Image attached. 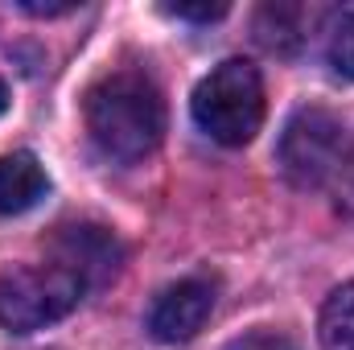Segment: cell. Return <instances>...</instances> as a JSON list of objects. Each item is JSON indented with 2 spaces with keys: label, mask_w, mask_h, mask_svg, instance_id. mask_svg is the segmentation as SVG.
Instances as JSON below:
<instances>
[{
  "label": "cell",
  "mask_w": 354,
  "mask_h": 350,
  "mask_svg": "<svg viewBox=\"0 0 354 350\" xmlns=\"http://www.w3.org/2000/svg\"><path fill=\"white\" fill-rule=\"evenodd\" d=\"M83 120L99 153L120 165L145 161L165 140V99L140 71H115L99 79L83 99Z\"/></svg>",
  "instance_id": "obj_1"
},
{
  "label": "cell",
  "mask_w": 354,
  "mask_h": 350,
  "mask_svg": "<svg viewBox=\"0 0 354 350\" xmlns=\"http://www.w3.org/2000/svg\"><path fill=\"white\" fill-rule=\"evenodd\" d=\"M189 111H194V124L210 140H218L227 149L248 145L264 124V79H260V71L248 58L218 62L194 87Z\"/></svg>",
  "instance_id": "obj_2"
},
{
  "label": "cell",
  "mask_w": 354,
  "mask_h": 350,
  "mask_svg": "<svg viewBox=\"0 0 354 350\" xmlns=\"http://www.w3.org/2000/svg\"><path fill=\"white\" fill-rule=\"evenodd\" d=\"M87 284L58 264H17L0 272V326L12 334H33L62 322Z\"/></svg>",
  "instance_id": "obj_3"
},
{
  "label": "cell",
  "mask_w": 354,
  "mask_h": 350,
  "mask_svg": "<svg viewBox=\"0 0 354 350\" xmlns=\"http://www.w3.org/2000/svg\"><path fill=\"white\" fill-rule=\"evenodd\" d=\"M342 149H346L342 120L326 107H301V111H292V120L280 132L276 161L292 185L309 190V185H322L326 177L338 174Z\"/></svg>",
  "instance_id": "obj_4"
},
{
  "label": "cell",
  "mask_w": 354,
  "mask_h": 350,
  "mask_svg": "<svg viewBox=\"0 0 354 350\" xmlns=\"http://www.w3.org/2000/svg\"><path fill=\"white\" fill-rule=\"evenodd\" d=\"M210 309H214V280L185 276L169 288H161V297L149 309V330L161 342H189L206 326Z\"/></svg>",
  "instance_id": "obj_5"
},
{
  "label": "cell",
  "mask_w": 354,
  "mask_h": 350,
  "mask_svg": "<svg viewBox=\"0 0 354 350\" xmlns=\"http://www.w3.org/2000/svg\"><path fill=\"white\" fill-rule=\"evenodd\" d=\"M54 252H58V268L75 272L83 284H95V280H107L115 276L120 268V243L111 231L103 227H62V235L54 239Z\"/></svg>",
  "instance_id": "obj_6"
},
{
  "label": "cell",
  "mask_w": 354,
  "mask_h": 350,
  "mask_svg": "<svg viewBox=\"0 0 354 350\" xmlns=\"http://www.w3.org/2000/svg\"><path fill=\"white\" fill-rule=\"evenodd\" d=\"M50 190V177L33 153H8L0 157V214H25L33 210Z\"/></svg>",
  "instance_id": "obj_7"
},
{
  "label": "cell",
  "mask_w": 354,
  "mask_h": 350,
  "mask_svg": "<svg viewBox=\"0 0 354 350\" xmlns=\"http://www.w3.org/2000/svg\"><path fill=\"white\" fill-rule=\"evenodd\" d=\"M317 342H322V350H354V280L326 297L322 322H317Z\"/></svg>",
  "instance_id": "obj_8"
},
{
  "label": "cell",
  "mask_w": 354,
  "mask_h": 350,
  "mask_svg": "<svg viewBox=\"0 0 354 350\" xmlns=\"http://www.w3.org/2000/svg\"><path fill=\"white\" fill-rule=\"evenodd\" d=\"M330 62L342 79H354V4L338 12L330 29Z\"/></svg>",
  "instance_id": "obj_9"
},
{
  "label": "cell",
  "mask_w": 354,
  "mask_h": 350,
  "mask_svg": "<svg viewBox=\"0 0 354 350\" xmlns=\"http://www.w3.org/2000/svg\"><path fill=\"white\" fill-rule=\"evenodd\" d=\"M227 350H297V347L284 334H276V330H252V334L235 338Z\"/></svg>",
  "instance_id": "obj_10"
},
{
  "label": "cell",
  "mask_w": 354,
  "mask_h": 350,
  "mask_svg": "<svg viewBox=\"0 0 354 350\" xmlns=\"http://www.w3.org/2000/svg\"><path fill=\"white\" fill-rule=\"evenodd\" d=\"M165 12L177 21H218L227 17V4H165Z\"/></svg>",
  "instance_id": "obj_11"
},
{
  "label": "cell",
  "mask_w": 354,
  "mask_h": 350,
  "mask_svg": "<svg viewBox=\"0 0 354 350\" xmlns=\"http://www.w3.org/2000/svg\"><path fill=\"white\" fill-rule=\"evenodd\" d=\"M4 107H8V87H4V79H0V116H4Z\"/></svg>",
  "instance_id": "obj_12"
}]
</instances>
